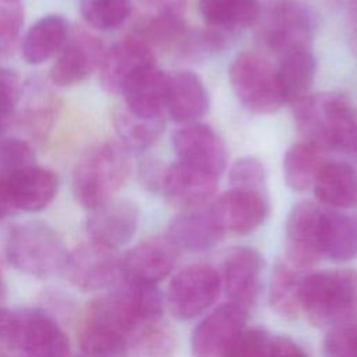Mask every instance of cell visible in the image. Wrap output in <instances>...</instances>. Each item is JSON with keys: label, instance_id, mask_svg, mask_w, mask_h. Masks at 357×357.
I'll return each instance as SVG.
<instances>
[{"label": "cell", "instance_id": "26", "mask_svg": "<svg viewBox=\"0 0 357 357\" xmlns=\"http://www.w3.org/2000/svg\"><path fill=\"white\" fill-rule=\"evenodd\" d=\"M208 107V92L198 75L191 71H180L170 77L166 110L174 121L194 123L206 113Z\"/></svg>", "mask_w": 357, "mask_h": 357}, {"label": "cell", "instance_id": "7", "mask_svg": "<svg viewBox=\"0 0 357 357\" xmlns=\"http://www.w3.org/2000/svg\"><path fill=\"white\" fill-rule=\"evenodd\" d=\"M229 78L237 99L254 113H273L286 103L276 70L257 53H240L230 66Z\"/></svg>", "mask_w": 357, "mask_h": 357}, {"label": "cell", "instance_id": "25", "mask_svg": "<svg viewBox=\"0 0 357 357\" xmlns=\"http://www.w3.org/2000/svg\"><path fill=\"white\" fill-rule=\"evenodd\" d=\"M177 248L199 252L216 245L225 236L208 211H188L176 216L166 234Z\"/></svg>", "mask_w": 357, "mask_h": 357}, {"label": "cell", "instance_id": "27", "mask_svg": "<svg viewBox=\"0 0 357 357\" xmlns=\"http://www.w3.org/2000/svg\"><path fill=\"white\" fill-rule=\"evenodd\" d=\"M68 22L63 15L49 14L38 20L22 39V56L29 64L47 61L66 45Z\"/></svg>", "mask_w": 357, "mask_h": 357}, {"label": "cell", "instance_id": "35", "mask_svg": "<svg viewBox=\"0 0 357 357\" xmlns=\"http://www.w3.org/2000/svg\"><path fill=\"white\" fill-rule=\"evenodd\" d=\"M304 276L291 265L278 264L273 268L269 287L271 307L283 318H297L301 312V282Z\"/></svg>", "mask_w": 357, "mask_h": 357}, {"label": "cell", "instance_id": "32", "mask_svg": "<svg viewBox=\"0 0 357 357\" xmlns=\"http://www.w3.org/2000/svg\"><path fill=\"white\" fill-rule=\"evenodd\" d=\"M113 126L126 149L145 151L162 135L165 114L153 117L141 116L128 110L121 103L113 112Z\"/></svg>", "mask_w": 357, "mask_h": 357}, {"label": "cell", "instance_id": "5", "mask_svg": "<svg viewBox=\"0 0 357 357\" xmlns=\"http://www.w3.org/2000/svg\"><path fill=\"white\" fill-rule=\"evenodd\" d=\"M6 251L15 269L40 279L63 272L68 257L59 233L42 222H28L13 227Z\"/></svg>", "mask_w": 357, "mask_h": 357}, {"label": "cell", "instance_id": "15", "mask_svg": "<svg viewBox=\"0 0 357 357\" xmlns=\"http://www.w3.org/2000/svg\"><path fill=\"white\" fill-rule=\"evenodd\" d=\"M155 66L152 47L135 35L116 42L103 53L99 66V81L109 93H121V89L138 71Z\"/></svg>", "mask_w": 357, "mask_h": 357}, {"label": "cell", "instance_id": "4", "mask_svg": "<svg viewBox=\"0 0 357 357\" xmlns=\"http://www.w3.org/2000/svg\"><path fill=\"white\" fill-rule=\"evenodd\" d=\"M130 170V156L123 145L103 142L92 146L77 162L73 173L77 201L91 211L110 201L127 181Z\"/></svg>", "mask_w": 357, "mask_h": 357}, {"label": "cell", "instance_id": "12", "mask_svg": "<svg viewBox=\"0 0 357 357\" xmlns=\"http://www.w3.org/2000/svg\"><path fill=\"white\" fill-rule=\"evenodd\" d=\"M173 148L178 162L219 177L227 165V152L220 137L206 124L188 123L174 131Z\"/></svg>", "mask_w": 357, "mask_h": 357}, {"label": "cell", "instance_id": "40", "mask_svg": "<svg viewBox=\"0 0 357 357\" xmlns=\"http://www.w3.org/2000/svg\"><path fill=\"white\" fill-rule=\"evenodd\" d=\"M229 181L231 188L264 192L265 169L262 163L255 158H241L236 160L230 167Z\"/></svg>", "mask_w": 357, "mask_h": 357}, {"label": "cell", "instance_id": "47", "mask_svg": "<svg viewBox=\"0 0 357 357\" xmlns=\"http://www.w3.org/2000/svg\"><path fill=\"white\" fill-rule=\"evenodd\" d=\"M14 211L15 209H14V206H13L10 198H8L6 187H4L3 181L0 180V220L7 218L8 215H11Z\"/></svg>", "mask_w": 357, "mask_h": 357}, {"label": "cell", "instance_id": "10", "mask_svg": "<svg viewBox=\"0 0 357 357\" xmlns=\"http://www.w3.org/2000/svg\"><path fill=\"white\" fill-rule=\"evenodd\" d=\"M324 211L314 202L303 201L289 212L284 226V252L289 265L303 269L321 259Z\"/></svg>", "mask_w": 357, "mask_h": 357}, {"label": "cell", "instance_id": "48", "mask_svg": "<svg viewBox=\"0 0 357 357\" xmlns=\"http://www.w3.org/2000/svg\"><path fill=\"white\" fill-rule=\"evenodd\" d=\"M4 293H6V289H4V284H3V279L0 276V304H1L3 298H4Z\"/></svg>", "mask_w": 357, "mask_h": 357}, {"label": "cell", "instance_id": "23", "mask_svg": "<svg viewBox=\"0 0 357 357\" xmlns=\"http://www.w3.org/2000/svg\"><path fill=\"white\" fill-rule=\"evenodd\" d=\"M169 85L170 75L156 66L146 67L131 77L121 89L123 105L141 116H163Z\"/></svg>", "mask_w": 357, "mask_h": 357}, {"label": "cell", "instance_id": "37", "mask_svg": "<svg viewBox=\"0 0 357 357\" xmlns=\"http://www.w3.org/2000/svg\"><path fill=\"white\" fill-rule=\"evenodd\" d=\"M24 24L21 0H0V59L7 57L20 36Z\"/></svg>", "mask_w": 357, "mask_h": 357}, {"label": "cell", "instance_id": "45", "mask_svg": "<svg viewBox=\"0 0 357 357\" xmlns=\"http://www.w3.org/2000/svg\"><path fill=\"white\" fill-rule=\"evenodd\" d=\"M271 357H308V356L291 339L286 336H275Z\"/></svg>", "mask_w": 357, "mask_h": 357}, {"label": "cell", "instance_id": "36", "mask_svg": "<svg viewBox=\"0 0 357 357\" xmlns=\"http://www.w3.org/2000/svg\"><path fill=\"white\" fill-rule=\"evenodd\" d=\"M78 7L86 24L100 31L119 28L131 14L130 0H79Z\"/></svg>", "mask_w": 357, "mask_h": 357}, {"label": "cell", "instance_id": "11", "mask_svg": "<svg viewBox=\"0 0 357 357\" xmlns=\"http://www.w3.org/2000/svg\"><path fill=\"white\" fill-rule=\"evenodd\" d=\"M247 308L227 303L206 315L192 331L194 357H223L237 336L245 329Z\"/></svg>", "mask_w": 357, "mask_h": 357}, {"label": "cell", "instance_id": "19", "mask_svg": "<svg viewBox=\"0 0 357 357\" xmlns=\"http://www.w3.org/2000/svg\"><path fill=\"white\" fill-rule=\"evenodd\" d=\"M264 271L262 255L250 247L233 250L223 265V284L230 303L250 308L257 300Z\"/></svg>", "mask_w": 357, "mask_h": 357}, {"label": "cell", "instance_id": "20", "mask_svg": "<svg viewBox=\"0 0 357 357\" xmlns=\"http://www.w3.org/2000/svg\"><path fill=\"white\" fill-rule=\"evenodd\" d=\"M14 209L38 212L45 209L56 197L59 180L47 169L36 165L0 178Z\"/></svg>", "mask_w": 357, "mask_h": 357}, {"label": "cell", "instance_id": "44", "mask_svg": "<svg viewBox=\"0 0 357 357\" xmlns=\"http://www.w3.org/2000/svg\"><path fill=\"white\" fill-rule=\"evenodd\" d=\"M166 167L167 166L160 165L159 160L155 159L142 160L138 170L141 183L151 191H160Z\"/></svg>", "mask_w": 357, "mask_h": 357}, {"label": "cell", "instance_id": "28", "mask_svg": "<svg viewBox=\"0 0 357 357\" xmlns=\"http://www.w3.org/2000/svg\"><path fill=\"white\" fill-rule=\"evenodd\" d=\"M199 8L206 26L234 36L257 22L261 0H201Z\"/></svg>", "mask_w": 357, "mask_h": 357}, {"label": "cell", "instance_id": "9", "mask_svg": "<svg viewBox=\"0 0 357 357\" xmlns=\"http://www.w3.org/2000/svg\"><path fill=\"white\" fill-rule=\"evenodd\" d=\"M63 272L71 284L84 291L107 289L123 279L121 258L116 250L91 240L68 254Z\"/></svg>", "mask_w": 357, "mask_h": 357}, {"label": "cell", "instance_id": "39", "mask_svg": "<svg viewBox=\"0 0 357 357\" xmlns=\"http://www.w3.org/2000/svg\"><path fill=\"white\" fill-rule=\"evenodd\" d=\"M273 337L264 328L244 329L223 357H271Z\"/></svg>", "mask_w": 357, "mask_h": 357}, {"label": "cell", "instance_id": "31", "mask_svg": "<svg viewBox=\"0 0 357 357\" xmlns=\"http://www.w3.org/2000/svg\"><path fill=\"white\" fill-rule=\"evenodd\" d=\"M315 70L317 61L311 49H296L280 54L276 74L286 102L294 103L308 95Z\"/></svg>", "mask_w": 357, "mask_h": 357}, {"label": "cell", "instance_id": "1", "mask_svg": "<svg viewBox=\"0 0 357 357\" xmlns=\"http://www.w3.org/2000/svg\"><path fill=\"white\" fill-rule=\"evenodd\" d=\"M291 105L307 142L357 160V109L344 95L308 93Z\"/></svg>", "mask_w": 357, "mask_h": 357}, {"label": "cell", "instance_id": "22", "mask_svg": "<svg viewBox=\"0 0 357 357\" xmlns=\"http://www.w3.org/2000/svg\"><path fill=\"white\" fill-rule=\"evenodd\" d=\"M20 351L24 357H67L68 339L53 318L42 311H21Z\"/></svg>", "mask_w": 357, "mask_h": 357}, {"label": "cell", "instance_id": "17", "mask_svg": "<svg viewBox=\"0 0 357 357\" xmlns=\"http://www.w3.org/2000/svg\"><path fill=\"white\" fill-rule=\"evenodd\" d=\"M139 223V209L130 199H114L92 209L86 220L89 240L117 250L128 243L137 231Z\"/></svg>", "mask_w": 357, "mask_h": 357}, {"label": "cell", "instance_id": "21", "mask_svg": "<svg viewBox=\"0 0 357 357\" xmlns=\"http://www.w3.org/2000/svg\"><path fill=\"white\" fill-rule=\"evenodd\" d=\"M216 187L218 177L177 162L166 167L160 192L174 205L195 209L215 195Z\"/></svg>", "mask_w": 357, "mask_h": 357}, {"label": "cell", "instance_id": "34", "mask_svg": "<svg viewBox=\"0 0 357 357\" xmlns=\"http://www.w3.org/2000/svg\"><path fill=\"white\" fill-rule=\"evenodd\" d=\"M176 339L172 329L159 321L139 324L127 340L130 357H173Z\"/></svg>", "mask_w": 357, "mask_h": 357}, {"label": "cell", "instance_id": "43", "mask_svg": "<svg viewBox=\"0 0 357 357\" xmlns=\"http://www.w3.org/2000/svg\"><path fill=\"white\" fill-rule=\"evenodd\" d=\"M21 333V312L0 308V357L18 350Z\"/></svg>", "mask_w": 357, "mask_h": 357}, {"label": "cell", "instance_id": "18", "mask_svg": "<svg viewBox=\"0 0 357 357\" xmlns=\"http://www.w3.org/2000/svg\"><path fill=\"white\" fill-rule=\"evenodd\" d=\"M185 0H152L135 25L134 35L152 46L169 47L187 33L184 20Z\"/></svg>", "mask_w": 357, "mask_h": 357}, {"label": "cell", "instance_id": "14", "mask_svg": "<svg viewBox=\"0 0 357 357\" xmlns=\"http://www.w3.org/2000/svg\"><path fill=\"white\" fill-rule=\"evenodd\" d=\"M269 211L264 192L231 188L218 197L209 208V212L226 233L247 234L262 225Z\"/></svg>", "mask_w": 357, "mask_h": 357}, {"label": "cell", "instance_id": "16", "mask_svg": "<svg viewBox=\"0 0 357 357\" xmlns=\"http://www.w3.org/2000/svg\"><path fill=\"white\" fill-rule=\"evenodd\" d=\"M103 53V45L95 35L85 29H77L68 35L52 66V82L59 86H70L84 81L99 68Z\"/></svg>", "mask_w": 357, "mask_h": 357}, {"label": "cell", "instance_id": "30", "mask_svg": "<svg viewBox=\"0 0 357 357\" xmlns=\"http://www.w3.org/2000/svg\"><path fill=\"white\" fill-rule=\"evenodd\" d=\"M322 255L336 262H346L357 257V216L324 211L321 231Z\"/></svg>", "mask_w": 357, "mask_h": 357}, {"label": "cell", "instance_id": "8", "mask_svg": "<svg viewBox=\"0 0 357 357\" xmlns=\"http://www.w3.org/2000/svg\"><path fill=\"white\" fill-rule=\"evenodd\" d=\"M222 279L206 264H194L178 271L169 283L166 304L178 321H188L206 311L218 298Z\"/></svg>", "mask_w": 357, "mask_h": 357}, {"label": "cell", "instance_id": "13", "mask_svg": "<svg viewBox=\"0 0 357 357\" xmlns=\"http://www.w3.org/2000/svg\"><path fill=\"white\" fill-rule=\"evenodd\" d=\"M177 245L167 236H155L134 245L121 258L123 279L132 283L156 284L174 268Z\"/></svg>", "mask_w": 357, "mask_h": 357}, {"label": "cell", "instance_id": "33", "mask_svg": "<svg viewBox=\"0 0 357 357\" xmlns=\"http://www.w3.org/2000/svg\"><path fill=\"white\" fill-rule=\"evenodd\" d=\"M326 162L319 146L307 141L293 144L283 156V178L291 190L304 191L314 184Z\"/></svg>", "mask_w": 357, "mask_h": 357}, {"label": "cell", "instance_id": "24", "mask_svg": "<svg viewBox=\"0 0 357 357\" xmlns=\"http://www.w3.org/2000/svg\"><path fill=\"white\" fill-rule=\"evenodd\" d=\"M317 199L335 209L357 206V169L346 162H326L314 184Z\"/></svg>", "mask_w": 357, "mask_h": 357}, {"label": "cell", "instance_id": "46", "mask_svg": "<svg viewBox=\"0 0 357 357\" xmlns=\"http://www.w3.org/2000/svg\"><path fill=\"white\" fill-rule=\"evenodd\" d=\"M340 4L349 18V28H350V47L357 54V0H336Z\"/></svg>", "mask_w": 357, "mask_h": 357}, {"label": "cell", "instance_id": "42", "mask_svg": "<svg viewBox=\"0 0 357 357\" xmlns=\"http://www.w3.org/2000/svg\"><path fill=\"white\" fill-rule=\"evenodd\" d=\"M325 357H357V324L331 328L324 339Z\"/></svg>", "mask_w": 357, "mask_h": 357}, {"label": "cell", "instance_id": "38", "mask_svg": "<svg viewBox=\"0 0 357 357\" xmlns=\"http://www.w3.org/2000/svg\"><path fill=\"white\" fill-rule=\"evenodd\" d=\"M35 165L32 146L20 138H0V178Z\"/></svg>", "mask_w": 357, "mask_h": 357}, {"label": "cell", "instance_id": "3", "mask_svg": "<svg viewBox=\"0 0 357 357\" xmlns=\"http://www.w3.org/2000/svg\"><path fill=\"white\" fill-rule=\"evenodd\" d=\"M301 311L317 326L357 324V271L331 269L305 275L301 282Z\"/></svg>", "mask_w": 357, "mask_h": 357}, {"label": "cell", "instance_id": "41", "mask_svg": "<svg viewBox=\"0 0 357 357\" xmlns=\"http://www.w3.org/2000/svg\"><path fill=\"white\" fill-rule=\"evenodd\" d=\"M21 93L20 77L11 70L0 68V132L13 123Z\"/></svg>", "mask_w": 357, "mask_h": 357}, {"label": "cell", "instance_id": "2", "mask_svg": "<svg viewBox=\"0 0 357 357\" xmlns=\"http://www.w3.org/2000/svg\"><path fill=\"white\" fill-rule=\"evenodd\" d=\"M130 287L95 300L86 310L78 329L81 350L88 357H117L126 354L127 340L141 321Z\"/></svg>", "mask_w": 357, "mask_h": 357}, {"label": "cell", "instance_id": "6", "mask_svg": "<svg viewBox=\"0 0 357 357\" xmlns=\"http://www.w3.org/2000/svg\"><path fill=\"white\" fill-rule=\"evenodd\" d=\"M255 24L259 42L279 56L296 49H311L315 15L300 0H265Z\"/></svg>", "mask_w": 357, "mask_h": 357}, {"label": "cell", "instance_id": "29", "mask_svg": "<svg viewBox=\"0 0 357 357\" xmlns=\"http://www.w3.org/2000/svg\"><path fill=\"white\" fill-rule=\"evenodd\" d=\"M20 121L28 134L35 139H43L53 126L59 106L56 95L40 79H33L24 89Z\"/></svg>", "mask_w": 357, "mask_h": 357}]
</instances>
